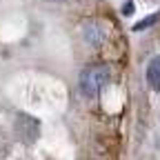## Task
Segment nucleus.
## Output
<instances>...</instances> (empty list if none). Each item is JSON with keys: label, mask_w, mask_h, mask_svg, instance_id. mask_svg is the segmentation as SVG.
Listing matches in <instances>:
<instances>
[{"label": "nucleus", "mask_w": 160, "mask_h": 160, "mask_svg": "<svg viewBox=\"0 0 160 160\" xmlns=\"http://www.w3.org/2000/svg\"><path fill=\"white\" fill-rule=\"evenodd\" d=\"M131 13H133V5H131V2H127V5L122 7V16H131Z\"/></svg>", "instance_id": "5"}, {"label": "nucleus", "mask_w": 160, "mask_h": 160, "mask_svg": "<svg viewBox=\"0 0 160 160\" xmlns=\"http://www.w3.org/2000/svg\"><path fill=\"white\" fill-rule=\"evenodd\" d=\"M147 82L153 91H160V56L147 65Z\"/></svg>", "instance_id": "3"}, {"label": "nucleus", "mask_w": 160, "mask_h": 160, "mask_svg": "<svg viewBox=\"0 0 160 160\" xmlns=\"http://www.w3.org/2000/svg\"><path fill=\"white\" fill-rule=\"evenodd\" d=\"M158 18H160V13H149V16H147L145 20H140V22H136V25H133V29H136V31H142V29L151 27V25L156 22Z\"/></svg>", "instance_id": "4"}, {"label": "nucleus", "mask_w": 160, "mask_h": 160, "mask_svg": "<svg viewBox=\"0 0 160 160\" xmlns=\"http://www.w3.org/2000/svg\"><path fill=\"white\" fill-rule=\"evenodd\" d=\"M109 78H111V71L105 65L87 67L82 73H80V89H82L87 96H98L100 91L107 87Z\"/></svg>", "instance_id": "1"}, {"label": "nucleus", "mask_w": 160, "mask_h": 160, "mask_svg": "<svg viewBox=\"0 0 160 160\" xmlns=\"http://www.w3.org/2000/svg\"><path fill=\"white\" fill-rule=\"evenodd\" d=\"M82 36H85L87 42H89V45H93V47L102 45V42H105V38H107L105 29L100 27L98 22H87V25L82 27Z\"/></svg>", "instance_id": "2"}]
</instances>
